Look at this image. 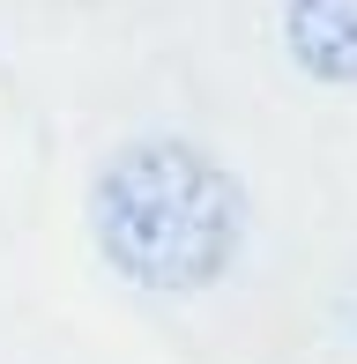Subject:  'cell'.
Returning <instances> with one entry per match:
<instances>
[{
  "mask_svg": "<svg viewBox=\"0 0 357 364\" xmlns=\"http://www.w3.org/2000/svg\"><path fill=\"white\" fill-rule=\"evenodd\" d=\"M90 230L112 275H127L134 290L193 297L223 283L246 245V193L201 141L142 134L105 156L90 186Z\"/></svg>",
  "mask_w": 357,
  "mask_h": 364,
  "instance_id": "obj_1",
  "label": "cell"
},
{
  "mask_svg": "<svg viewBox=\"0 0 357 364\" xmlns=\"http://www.w3.org/2000/svg\"><path fill=\"white\" fill-rule=\"evenodd\" d=\"M283 53L298 75L350 90L357 82V0H283Z\"/></svg>",
  "mask_w": 357,
  "mask_h": 364,
  "instance_id": "obj_2",
  "label": "cell"
}]
</instances>
